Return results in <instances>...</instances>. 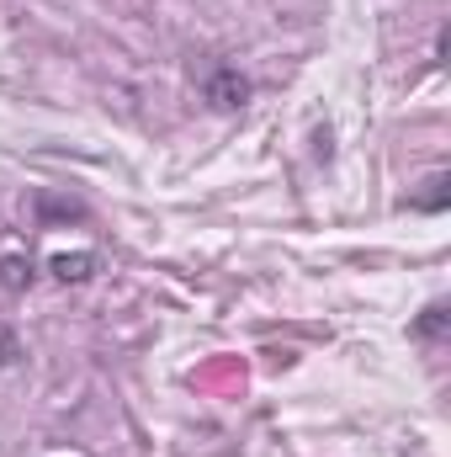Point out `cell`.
Masks as SVG:
<instances>
[{
  "label": "cell",
  "instance_id": "cell-4",
  "mask_svg": "<svg viewBox=\"0 0 451 457\" xmlns=\"http://www.w3.org/2000/svg\"><path fill=\"white\" fill-rule=\"evenodd\" d=\"M425 187H430V192H420V197H409V203H414L420 213H441V208H447V176H430Z\"/></svg>",
  "mask_w": 451,
  "mask_h": 457
},
{
  "label": "cell",
  "instance_id": "cell-3",
  "mask_svg": "<svg viewBox=\"0 0 451 457\" xmlns=\"http://www.w3.org/2000/svg\"><path fill=\"white\" fill-rule=\"evenodd\" d=\"M27 282H32V261H27V255H0V287L16 293V287H27Z\"/></svg>",
  "mask_w": 451,
  "mask_h": 457
},
{
  "label": "cell",
  "instance_id": "cell-2",
  "mask_svg": "<svg viewBox=\"0 0 451 457\" xmlns=\"http://www.w3.org/2000/svg\"><path fill=\"white\" fill-rule=\"evenodd\" d=\"M48 271H53L59 282H86V277L96 271V255H91V250H75V255H53V261H48Z\"/></svg>",
  "mask_w": 451,
  "mask_h": 457
},
{
  "label": "cell",
  "instance_id": "cell-5",
  "mask_svg": "<svg viewBox=\"0 0 451 457\" xmlns=\"http://www.w3.org/2000/svg\"><path fill=\"white\" fill-rule=\"evenodd\" d=\"M441 330H447V303H430V309L414 320V336H420V341H436Z\"/></svg>",
  "mask_w": 451,
  "mask_h": 457
},
{
  "label": "cell",
  "instance_id": "cell-1",
  "mask_svg": "<svg viewBox=\"0 0 451 457\" xmlns=\"http://www.w3.org/2000/svg\"><path fill=\"white\" fill-rule=\"evenodd\" d=\"M202 96H208L213 107H239V102L250 96V80H244L234 64H213L208 80H202Z\"/></svg>",
  "mask_w": 451,
  "mask_h": 457
}]
</instances>
